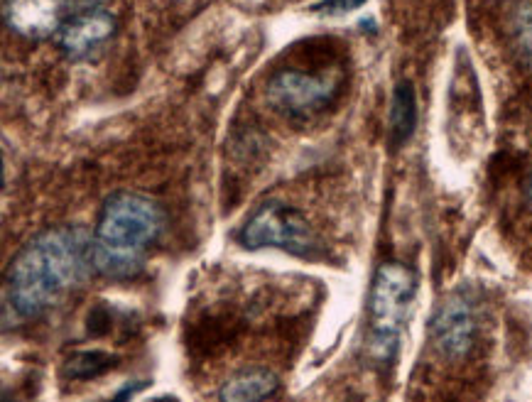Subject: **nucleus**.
<instances>
[{"instance_id": "nucleus-1", "label": "nucleus", "mask_w": 532, "mask_h": 402, "mask_svg": "<svg viewBox=\"0 0 532 402\" xmlns=\"http://www.w3.org/2000/svg\"><path fill=\"white\" fill-rule=\"evenodd\" d=\"M91 241L94 236L81 226L47 228L32 238L5 273V312L32 319L54 307L94 268Z\"/></svg>"}, {"instance_id": "nucleus-2", "label": "nucleus", "mask_w": 532, "mask_h": 402, "mask_svg": "<svg viewBox=\"0 0 532 402\" xmlns=\"http://www.w3.org/2000/svg\"><path fill=\"white\" fill-rule=\"evenodd\" d=\"M165 226L160 204L138 192H116L103 204L91 260L94 270L108 280H128L143 270L145 253Z\"/></svg>"}, {"instance_id": "nucleus-3", "label": "nucleus", "mask_w": 532, "mask_h": 402, "mask_svg": "<svg viewBox=\"0 0 532 402\" xmlns=\"http://www.w3.org/2000/svg\"><path fill=\"white\" fill-rule=\"evenodd\" d=\"M415 273L403 263L380 265L371 290V331L368 353L380 363L390 361L398 351L400 331L405 327L407 309L415 297Z\"/></svg>"}, {"instance_id": "nucleus-4", "label": "nucleus", "mask_w": 532, "mask_h": 402, "mask_svg": "<svg viewBox=\"0 0 532 402\" xmlns=\"http://www.w3.org/2000/svg\"><path fill=\"white\" fill-rule=\"evenodd\" d=\"M241 241L246 248H280L292 255H312L317 248V238H314L312 226L297 211L295 206L285 204V201L270 199L260 206L258 211L248 219L243 226Z\"/></svg>"}, {"instance_id": "nucleus-5", "label": "nucleus", "mask_w": 532, "mask_h": 402, "mask_svg": "<svg viewBox=\"0 0 532 402\" xmlns=\"http://www.w3.org/2000/svg\"><path fill=\"white\" fill-rule=\"evenodd\" d=\"M341 79L331 72L307 74L300 69H282L268 81V101L292 118H307L322 111L339 94Z\"/></svg>"}, {"instance_id": "nucleus-6", "label": "nucleus", "mask_w": 532, "mask_h": 402, "mask_svg": "<svg viewBox=\"0 0 532 402\" xmlns=\"http://www.w3.org/2000/svg\"><path fill=\"white\" fill-rule=\"evenodd\" d=\"M432 344L444 358H464L474 349L479 334L476 309L466 297H452L437 309L432 319Z\"/></svg>"}, {"instance_id": "nucleus-7", "label": "nucleus", "mask_w": 532, "mask_h": 402, "mask_svg": "<svg viewBox=\"0 0 532 402\" xmlns=\"http://www.w3.org/2000/svg\"><path fill=\"white\" fill-rule=\"evenodd\" d=\"M64 0H3V18L10 30L27 40H45L62 30Z\"/></svg>"}, {"instance_id": "nucleus-8", "label": "nucleus", "mask_w": 532, "mask_h": 402, "mask_svg": "<svg viewBox=\"0 0 532 402\" xmlns=\"http://www.w3.org/2000/svg\"><path fill=\"white\" fill-rule=\"evenodd\" d=\"M113 32H116V18L106 13V10L94 8L69 18L62 25V30L57 32V42L62 52L69 54V57H84L86 52L106 42Z\"/></svg>"}, {"instance_id": "nucleus-9", "label": "nucleus", "mask_w": 532, "mask_h": 402, "mask_svg": "<svg viewBox=\"0 0 532 402\" xmlns=\"http://www.w3.org/2000/svg\"><path fill=\"white\" fill-rule=\"evenodd\" d=\"M280 388V380L268 368H248L228 378L219 390V402H265L275 390Z\"/></svg>"}, {"instance_id": "nucleus-10", "label": "nucleus", "mask_w": 532, "mask_h": 402, "mask_svg": "<svg viewBox=\"0 0 532 402\" xmlns=\"http://www.w3.org/2000/svg\"><path fill=\"white\" fill-rule=\"evenodd\" d=\"M417 123V103L415 89L410 81H400L393 91V103H390V140L395 145H403L415 133Z\"/></svg>"}, {"instance_id": "nucleus-11", "label": "nucleus", "mask_w": 532, "mask_h": 402, "mask_svg": "<svg viewBox=\"0 0 532 402\" xmlns=\"http://www.w3.org/2000/svg\"><path fill=\"white\" fill-rule=\"evenodd\" d=\"M116 366V356L103 351H81L74 353L67 363H64V376L76 380H89L96 376H103L106 371Z\"/></svg>"}, {"instance_id": "nucleus-12", "label": "nucleus", "mask_w": 532, "mask_h": 402, "mask_svg": "<svg viewBox=\"0 0 532 402\" xmlns=\"http://www.w3.org/2000/svg\"><path fill=\"white\" fill-rule=\"evenodd\" d=\"M513 25H515V42H518L525 62L532 64V8L530 5H523V8L515 13Z\"/></svg>"}, {"instance_id": "nucleus-13", "label": "nucleus", "mask_w": 532, "mask_h": 402, "mask_svg": "<svg viewBox=\"0 0 532 402\" xmlns=\"http://www.w3.org/2000/svg\"><path fill=\"white\" fill-rule=\"evenodd\" d=\"M366 3V0H324V3L314 5V13H322V15H329V18H336V15H346V13H354V10L361 8V5Z\"/></svg>"}, {"instance_id": "nucleus-14", "label": "nucleus", "mask_w": 532, "mask_h": 402, "mask_svg": "<svg viewBox=\"0 0 532 402\" xmlns=\"http://www.w3.org/2000/svg\"><path fill=\"white\" fill-rule=\"evenodd\" d=\"M101 0H64V5L74 8L76 13H84V10H94Z\"/></svg>"}, {"instance_id": "nucleus-15", "label": "nucleus", "mask_w": 532, "mask_h": 402, "mask_svg": "<svg viewBox=\"0 0 532 402\" xmlns=\"http://www.w3.org/2000/svg\"><path fill=\"white\" fill-rule=\"evenodd\" d=\"M157 402H177V400L175 398H160Z\"/></svg>"}, {"instance_id": "nucleus-16", "label": "nucleus", "mask_w": 532, "mask_h": 402, "mask_svg": "<svg viewBox=\"0 0 532 402\" xmlns=\"http://www.w3.org/2000/svg\"><path fill=\"white\" fill-rule=\"evenodd\" d=\"M528 194H530V201H532V179H530V187H528Z\"/></svg>"}]
</instances>
